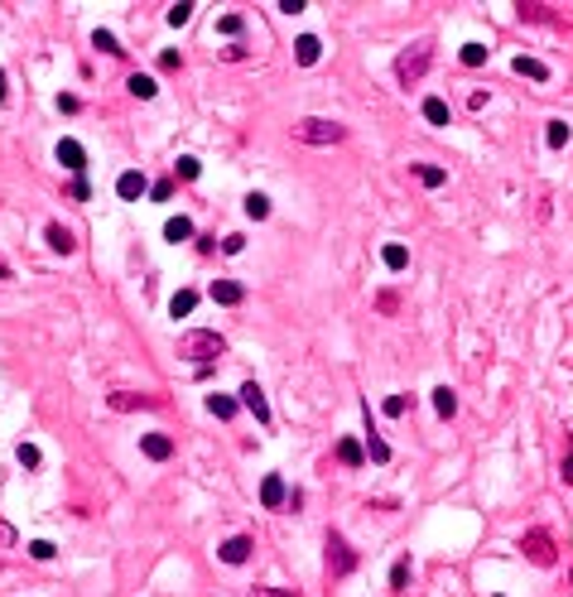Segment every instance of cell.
Listing matches in <instances>:
<instances>
[{
    "label": "cell",
    "instance_id": "6da1fadb",
    "mask_svg": "<svg viewBox=\"0 0 573 597\" xmlns=\"http://www.w3.org/2000/svg\"><path fill=\"white\" fill-rule=\"evenodd\" d=\"M222 352H227V337L212 332V327H193V332L179 337V356H188V361H198V366H212Z\"/></svg>",
    "mask_w": 573,
    "mask_h": 597
},
{
    "label": "cell",
    "instance_id": "7a4b0ae2",
    "mask_svg": "<svg viewBox=\"0 0 573 597\" xmlns=\"http://www.w3.org/2000/svg\"><path fill=\"white\" fill-rule=\"evenodd\" d=\"M347 135L337 121H323V116H303L299 126H294V140L299 145H337V140Z\"/></svg>",
    "mask_w": 573,
    "mask_h": 597
},
{
    "label": "cell",
    "instance_id": "3957f363",
    "mask_svg": "<svg viewBox=\"0 0 573 597\" xmlns=\"http://www.w3.org/2000/svg\"><path fill=\"white\" fill-rule=\"evenodd\" d=\"M429 63H434V49H429V44H414V49H405V54L395 58V78L409 87V82H419L424 73H429Z\"/></svg>",
    "mask_w": 573,
    "mask_h": 597
},
{
    "label": "cell",
    "instance_id": "277c9868",
    "mask_svg": "<svg viewBox=\"0 0 573 597\" xmlns=\"http://www.w3.org/2000/svg\"><path fill=\"white\" fill-rule=\"evenodd\" d=\"M520 549H525V559L540 564V569L554 564V535H549V530H525V535H520Z\"/></svg>",
    "mask_w": 573,
    "mask_h": 597
},
{
    "label": "cell",
    "instance_id": "5b68a950",
    "mask_svg": "<svg viewBox=\"0 0 573 597\" xmlns=\"http://www.w3.org/2000/svg\"><path fill=\"white\" fill-rule=\"evenodd\" d=\"M327 569H332V578H347L356 569V554L347 549L342 535H327Z\"/></svg>",
    "mask_w": 573,
    "mask_h": 597
},
{
    "label": "cell",
    "instance_id": "8992f818",
    "mask_svg": "<svg viewBox=\"0 0 573 597\" xmlns=\"http://www.w3.org/2000/svg\"><path fill=\"white\" fill-rule=\"evenodd\" d=\"M58 164H63V169H68V174H73V179H82V174H87V150H82L78 140H58Z\"/></svg>",
    "mask_w": 573,
    "mask_h": 597
},
{
    "label": "cell",
    "instance_id": "52a82bcc",
    "mask_svg": "<svg viewBox=\"0 0 573 597\" xmlns=\"http://www.w3.org/2000/svg\"><path fill=\"white\" fill-rule=\"evenodd\" d=\"M241 405L251 409L260 424H270V400H265V390H260L255 380H246V385H241Z\"/></svg>",
    "mask_w": 573,
    "mask_h": 597
},
{
    "label": "cell",
    "instance_id": "ba28073f",
    "mask_svg": "<svg viewBox=\"0 0 573 597\" xmlns=\"http://www.w3.org/2000/svg\"><path fill=\"white\" fill-rule=\"evenodd\" d=\"M116 193H121L126 203H135V198H145V193H150V179H145L140 169H126V174L116 179Z\"/></svg>",
    "mask_w": 573,
    "mask_h": 597
},
{
    "label": "cell",
    "instance_id": "9c48e42d",
    "mask_svg": "<svg viewBox=\"0 0 573 597\" xmlns=\"http://www.w3.org/2000/svg\"><path fill=\"white\" fill-rule=\"evenodd\" d=\"M284 501H289V491H284V477H279V472H270V477L260 482V506H265V511H279Z\"/></svg>",
    "mask_w": 573,
    "mask_h": 597
},
{
    "label": "cell",
    "instance_id": "30bf717a",
    "mask_svg": "<svg viewBox=\"0 0 573 597\" xmlns=\"http://www.w3.org/2000/svg\"><path fill=\"white\" fill-rule=\"evenodd\" d=\"M44 241L54 246L58 255H73V251H78V236H73V231H68L63 222H49V231H44Z\"/></svg>",
    "mask_w": 573,
    "mask_h": 597
},
{
    "label": "cell",
    "instance_id": "8fae6325",
    "mask_svg": "<svg viewBox=\"0 0 573 597\" xmlns=\"http://www.w3.org/2000/svg\"><path fill=\"white\" fill-rule=\"evenodd\" d=\"M140 453L155 458V462L174 458V438H169V434H145V438H140Z\"/></svg>",
    "mask_w": 573,
    "mask_h": 597
},
{
    "label": "cell",
    "instance_id": "7c38bea8",
    "mask_svg": "<svg viewBox=\"0 0 573 597\" xmlns=\"http://www.w3.org/2000/svg\"><path fill=\"white\" fill-rule=\"evenodd\" d=\"M251 549H255V544L246 540V535H231V540L217 549V559H222V564H246V559H251Z\"/></svg>",
    "mask_w": 573,
    "mask_h": 597
},
{
    "label": "cell",
    "instance_id": "4fadbf2b",
    "mask_svg": "<svg viewBox=\"0 0 573 597\" xmlns=\"http://www.w3.org/2000/svg\"><path fill=\"white\" fill-rule=\"evenodd\" d=\"M155 405H159L155 395H135V390H116V395H111V409H121V414H126V409H155Z\"/></svg>",
    "mask_w": 573,
    "mask_h": 597
},
{
    "label": "cell",
    "instance_id": "5bb4252c",
    "mask_svg": "<svg viewBox=\"0 0 573 597\" xmlns=\"http://www.w3.org/2000/svg\"><path fill=\"white\" fill-rule=\"evenodd\" d=\"M241 298H246V289L236 284V279H212V303H227V308H231V303H241Z\"/></svg>",
    "mask_w": 573,
    "mask_h": 597
},
{
    "label": "cell",
    "instance_id": "9a60e30c",
    "mask_svg": "<svg viewBox=\"0 0 573 597\" xmlns=\"http://www.w3.org/2000/svg\"><path fill=\"white\" fill-rule=\"evenodd\" d=\"M294 58H299L303 68H313V63H318V58H323V44H318V39H313V34H303L299 44H294Z\"/></svg>",
    "mask_w": 573,
    "mask_h": 597
},
{
    "label": "cell",
    "instance_id": "2e32d148",
    "mask_svg": "<svg viewBox=\"0 0 573 597\" xmlns=\"http://www.w3.org/2000/svg\"><path fill=\"white\" fill-rule=\"evenodd\" d=\"M188 236H193V222L183 217V212L164 222V241H174V246H179V241H188Z\"/></svg>",
    "mask_w": 573,
    "mask_h": 597
},
{
    "label": "cell",
    "instance_id": "e0dca14e",
    "mask_svg": "<svg viewBox=\"0 0 573 597\" xmlns=\"http://www.w3.org/2000/svg\"><path fill=\"white\" fill-rule=\"evenodd\" d=\"M511 68H516L520 78H530V82H545V78H549V68H545V63H540V58H525V54H520L516 63H511Z\"/></svg>",
    "mask_w": 573,
    "mask_h": 597
},
{
    "label": "cell",
    "instance_id": "ac0fdd59",
    "mask_svg": "<svg viewBox=\"0 0 573 597\" xmlns=\"http://www.w3.org/2000/svg\"><path fill=\"white\" fill-rule=\"evenodd\" d=\"M448 116H453V111H448L443 97H424V121H429V126H448Z\"/></svg>",
    "mask_w": 573,
    "mask_h": 597
},
{
    "label": "cell",
    "instance_id": "d6986e66",
    "mask_svg": "<svg viewBox=\"0 0 573 597\" xmlns=\"http://www.w3.org/2000/svg\"><path fill=\"white\" fill-rule=\"evenodd\" d=\"M193 308H198V294H193V289H179V294L169 298V313H174V318H188Z\"/></svg>",
    "mask_w": 573,
    "mask_h": 597
},
{
    "label": "cell",
    "instance_id": "ffe728a7",
    "mask_svg": "<svg viewBox=\"0 0 573 597\" xmlns=\"http://www.w3.org/2000/svg\"><path fill=\"white\" fill-rule=\"evenodd\" d=\"M337 458L347 462V467H361V462H366V448H361L356 438H342V443H337Z\"/></svg>",
    "mask_w": 573,
    "mask_h": 597
},
{
    "label": "cell",
    "instance_id": "44dd1931",
    "mask_svg": "<svg viewBox=\"0 0 573 597\" xmlns=\"http://www.w3.org/2000/svg\"><path fill=\"white\" fill-rule=\"evenodd\" d=\"M414 179H419L424 188H443V183H448V174L434 169V164H414Z\"/></svg>",
    "mask_w": 573,
    "mask_h": 597
},
{
    "label": "cell",
    "instance_id": "7402d4cb",
    "mask_svg": "<svg viewBox=\"0 0 573 597\" xmlns=\"http://www.w3.org/2000/svg\"><path fill=\"white\" fill-rule=\"evenodd\" d=\"M434 409L443 414V419H453V414H458V395H453L448 385H438V390H434Z\"/></svg>",
    "mask_w": 573,
    "mask_h": 597
},
{
    "label": "cell",
    "instance_id": "603a6c76",
    "mask_svg": "<svg viewBox=\"0 0 573 597\" xmlns=\"http://www.w3.org/2000/svg\"><path fill=\"white\" fill-rule=\"evenodd\" d=\"M126 87H131V97H140V102H150V97L159 92V82H155V78H145V73H135V78L126 82Z\"/></svg>",
    "mask_w": 573,
    "mask_h": 597
},
{
    "label": "cell",
    "instance_id": "cb8c5ba5",
    "mask_svg": "<svg viewBox=\"0 0 573 597\" xmlns=\"http://www.w3.org/2000/svg\"><path fill=\"white\" fill-rule=\"evenodd\" d=\"M246 217L265 222V217H270V198H265V193H251V198H246Z\"/></svg>",
    "mask_w": 573,
    "mask_h": 597
},
{
    "label": "cell",
    "instance_id": "d4e9b609",
    "mask_svg": "<svg viewBox=\"0 0 573 597\" xmlns=\"http://www.w3.org/2000/svg\"><path fill=\"white\" fill-rule=\"evenodd\" d=\"M207 409H212L217 419H231V414L241 409V400H231V395H207Z\"/></svg>",
    "mask_w": 573,
    "mask_h": 597
},
{
    "label": "cell",
    "instance_id": "484cf974",
    "mask_svg": "<svg viewBox=\"0 0 573 597\" xmlns=\"http://www.w3.org/2000/svg\"><path fill=\"white\" fill-rule=\"evenodd\" d=\"M381 260H385V270H405V265H409V251H405V246H395V241H390V246L381 251Z\"/></svg>",
    "mask_w": 573,
    "mask_h": 597
},
{
    "label": "cell",
    "instance_id": "4316f807",
    "mask_svg": "<svg viewBox=\"0 0 573 597\" xmlns=\"http://www.w3.org/2000/svg\"><path fill=\"white\" fill-rule=\"evenodd\" d=\"M92 49H102V54H111V58L126 54V49L116 44V34H107V29H97V34H92Z\"/></svg>",
    "mask_w": 573,
    "mask_h": 597
},
{
    "label": "cell",
    "instance_id": "83f0119b",
    "mask_svg": "<svg viewBox=\"0 0 573 597\" xmlns=\"http://www.w3.org/2000/svg\"><path fill=\"white\" fill-rule=\"evenodd\" d=\"M569 140H573V126H569V121H549V145H554V150H564Z\"/></svg>",
    "mask_w": 573,
    "mask_h": 597
},
{
    "label": "cell",
    "instance_id": "f1b7e54d",
    "mask_svg": "<svg viewBox=\"0 0 573 597\" xmlns=\"http://www.w3.org/2000/svg\"><path fill=\"white\" fill-rule=\"evenodd\" d=\"M487 54H491L487 44H463V63H467V68H482V63H487Z\"/></svg>",
    "mask_w": 573,
    "mask_h": 597
},
{
    "label": "cell",
    "instance_id": "f546056e",
    "mask_svg": "<svg viewBox=\"0 0 573 597\" xmlns=\"http://www.w3.org/2000/svg\"><path fill=\"white\" fill-rule=\"evenodd\" d=\"M174 174H179V179H188V183H193V179L203 174V164L193 159V155H179V164H174Z\"/></svg>",
    "mask_w": 573,
    "mask_h": 597
},
{
    "label": "cell",
    "instance_id": "4dcf8cb0",
    "mask_svg": "<svg viewBox=\"0 0 573 597\" xmlns=\"http://www.w3.org/2000/svg\"><path fill=\"white\" fill-rule=\"evenodd\" d=\"M366 453H371V462H390V443L381 434H371L366 438Z\"/></svg>",
    "mask_w": 573,
    "mask_h": 597
},
{
    "label": "cell",
    "instance_id": "1f68e13d",
    "mask_svg": "<svg viewBox=\"0 0 573 597\" xmlns=\"http://www.w3.org/2000/svg\"><path fill=\"white\" fill-rule=\"evenodd\" d=\"M405 583H409V559H400V564L390 569V588H395V593H405Z\"/></svg>",
    "mask_w": 573,
    "mask_h": 597
},
{
    "label": "cell",
    "instance_id": "d6a6232c",
    "mask_svg": "<svg viewBox=\"0 0 573 597\" xmlns=\"http://www.w3.org/2000/svg\"><path fill=\"white\" fill-rule=\"evenodd\" d=\"M193 10H198V5H169V25L179 29V25H188L193 20Z\"/></svg>",
    "mask_w": 573,
    "mask_h": 597
},
{
    "label": "cell",
    "instance_id": "836d02e7",
    "mask_svg": "<svg viewBox=\"0 0 573 597\" xmlns=\"http://www.w3.org/2000/svg\"><path fill=\"white\" fill-rule=\"evenodd\" d=\"M405 409H409V395H390V400H385V414H390V419H400Z\"/></svg>",
    "mask_w": 573,
    "mask_h": 597
},
{
    "label": "cell",
    "instance_id": "e575fe53",
    "mask_svg": "<svg viewBox=\"0 0 573 597\" xmlns=\"http://www.w3.org/2000/svg\"><path fill=\"white\" fill-rule=\"evenodd\" d=\"M15 458L25 462V467H39V448H34V443H20V448H15Z\"/></svg>",
    "mask_w": 573,
    "mask_h": 597
},
{
    "label": "cell",
    "instance_id": "d590c367",
    "mask_svg": "<svg viewBox=\"0 0 573 597\" xmlns=\"http://www.w3.org/2000/svg\"><path fill=\"white\" fill-rule=\"evenodd\" d=\"M222 251H227V255H241V251H246V236H236V231H231V236H222Z\"/></svg>",
    "mask_w": 573,
    "mask_h": 597
},
{
    "label": "cell",
    "instance_id": "8d00e7d4",
    "mask_svg": "<svg viewBox=\"0 0 573 597\" xmlns=\"http://www.w3.org/2000/svg\"><path fill=\"white\" fill-rule=\"evenodd\" d=\"M169 193H174V183H169V179H159V183H150V198H155V203H169Z\"/></svg>",
    "mask_w": 573,
    "mask_h": 597
},
{
    "label": "cell",
    "instance_id": "74e56055",
    "mask_svg": "<svg viewBox=\"0 0 573 597\" xmlns=\"http://www.w3.org/2000/svg\"><path fill=\"white\" fill-rule=\"evenodd\" d=\"M29 559H54V544H49V540H34V544H29Z\"/></svg>",
    "mask_w": 573,
    "mask_h": 597
},
{
    "label": "cell",
    "instance_id": "f35d334b",
    "mask_svg": "<svg viewBox=\"0 0 573 597\" xmlns=\"http://www.w3.org/2000/svg\"><path fill=\"white\" fill-rule=\"evenodd\" d=\"M251 597H299L294 588H251Z\"/></svg>",
    "mask_w": 573,
    "mask_h": 597
},
{
    "label": "cell",
    "instance_id": "ab89813d",
    "mask_svg": "<svg viewBox=\"0 0 573 597\" xmlns=\"http://www.w3.org/2000/svg\"><path fill=\"white\" fill-rule=\"evenodd\" d=\"M78 107H82V102L73 97V92H58V111H63V116H73Z\"/></svg>",
    "mask_w": 573,
    "mask_h": 597
},
{
    "label": "cell",
    "instance_id": "60d3db41",
    "mask_svg": "<svg viewBox=\"0 0 573 597\" xmlns=\"http://www.w3.org/2000/svg\"><path fill=\"white\" fill-rule=\"evenodd\" d=\"M217 29H222V34H241V15H222Z\"/></svg>",
    "mask_w": 573,
    "mask_h": 597
},
{
    "label": "cell",
    "instance_id": "b9f144b4",
    "mask_svg": "<svg viewBox=\"0 0 573 597\" xmlns=\"http://www.w3.org/2000/svg\"><path fill=\"white\" fill-rule=\"evenodd\" d=\"M87 193H92V188H87V179H73V203H87Z\"/></svg>",
    "mask_w": 573,
    "mask_h": 597
},
{
    "label": "cell",
    "instance_id": "7bdbcfd3",
    "mask_svg": "<svg viewBox=\"0 0 573 597\" xmlns=\"http://www.w3.org/2000/svg\"><path fill=\"white\" fill-rule=\"evenodd\" d=\"M564 482L573 487V434H569V458H564Z\"/></svg>",
    "mask_w": 573,
    "mask_h": 597
},
{
    "label": "cell",
    "instance_id": "ee69618b",
    "mask_svg": "<svg viewBox=\"0 0 573 597\" xmlns=\"http://www.w3.org/2000/svg\"><path fill=\"white\" fill-rule=\"evenodd\" d=\"M0 544H15V530L10 525H0Z\"/></svg>",
    "mask_w": 573,
    "mask_h": 597
},
{
    "label": "cell",
    "instance_id": "f6af8a7d",
    "mask_svg": "<svg viewBox=\"0 0 573 597\" xmlns=\"http://www.w3.org/2000/svg\"><path fill=\"white\" fill-rule=\"evenodd\" d=\"M0 279H10V265H5V260H0Z\"/></svg>",
    "mask_w": 573,
    "mask_h": 597
},
{
    "label": "cell",
    "instance_id": "bcb514c9",
    "mask_svg": "<svg viewBox=\"0 0 573 597\" xmlns=\"http://www.w3.org/2000/svg\"><path fill=\"white\" fill-rule=\"evenodd\" d=\"M0 102H5V73H0Z\"/></svg>",
    "mask_w": 573,
    "mask_h": 597
},
{
    "label": "cell",
    "instance_id": "7dc6e473",
    "mask_svg": "<svg viewBox=\"0 0 573 597\" xmlns=\"http://www.w3.org/2000/svg\"><path fill=\"white\" fill-rule=\"evenodd\" d=\"M496 597H506V593H496Z\"/></svg>",
    "mask_w": 573,
    "mask_h": 597
}]
</instances>
